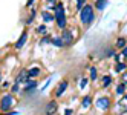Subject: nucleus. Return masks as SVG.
Instances as JSON below:
<instances>
[{
	"mask_svg": "<svg viewBox=\"0 0 127 115\" xmlns=\"http://www.w3.org/2000/svg\"><path fill=\"white\" fill-rule=\"evenodd\" d=\"M92 104V98H90V95H87V97H84L83 98V103H81V106H83V108H89V106Z\"/></svg>",
	"mask_w": 127,
	"mask_h": 115,
	"instance_id": "nucleus-19",
	"label": "nucleus"
},
{
	"mask_svg": "<svg viewBox=\"0 0 127 115\" xmlns=\"http://www.w3.org/2000/svg\"><path fill=\"white\" fill-rule=\"evenodd\" d=\"M61 40H63V43H64V46H70L72 43L75 41V38H74V31L69 29V28H64V29H63V32H61Z\"/></svg>",
	"mask_w": 127,
	"mask_h": 115,
	"instance_id": "nucleus-3",
	"label": "nucleus"
},
{
	"mask_svg": "<svg viewBox=\"0 0 127 115\" xmlns=\"http://www.w3.org/2000/svg\"><path fill=\"white\" fill-rule=\"evenodd\" d=\"M124 91H126V83H121L120 86L116 87V94L118 95H124Z\"/></svg>",
	"mask_w": 127,
	"mask_h": 115,
	"instance_id": "nucleus-21",
	"label": "nucleus"
},
{
	"mask_svg": "<svg viewBox=\"0 0 127 115\" xmlns=\"http://www.w3.org/2000/svg\"><path fill=\"white\" fill-rule=\"evenodd\" d=\"M57 109H58V103L55 100H51L46 104V108H44V114H46V115H55Z\"/></svg>",
	"mask_w": 127,
	"mask_h": 115,
	"instance_id": "nucleus-6",
	"label": "nucleus"
},
{
	"mask_svg": "<svg viewBox=\"0 0 127 115\" xmlns=\"http://www.w3.org/2000/svg\"><path fill=\"white\" fill-rule=\"evenodd\" d=\"M35 32H37V34H40L41 37H43V35H46V34H48V28H46L44 25H40V26H37V29H35Z\"/></svg>",
	"mask_w": 127,
	"mask_h": 115,
	"instance_id": "nucleus-15",
	"label": "nucleus"
},
{
	"mask_svg": "<svg viewBox=\"0 0 127 115\" xmlns=\"http://www.w3.org/2000/svg\"><path fill=\"white\" fill-rule=\"evenodd\" d=\"M123 80H124V83H127V74H124V75H123Z\"/></svg>",
	"mask_w": 127,
	"mask_h": 115,
	"instance_id": "nucleus-33",
	"label": "nucleus"
},
{
	"mask_svg": "<svg viewBox=\"0 0 127 115\" xmlns=\"http://www.w3.org/2000/svg\"><path fill=\"white\" fill-rule=\"evenodd\" d=\"M64 114H66V115H72V109H66Z\"/></svg>",
	"mask_w": 127,
	"mask_h": 115,
	"instance_id": "nucleus-32",
	"label": "nucleus"
},
{
	"mask_svg": "<svg viewBox=\"0 0 127 115\" xmlns=\"http://www.w3.org/2000/svg\"><path fill=\"white\" fill-rule=\"evenodd\" d=\"M0 81H2V75H0Z\"/></svg>",
	"mask_w": 127,
	"mask_h": 115,
	"instance_id": "nucleus-34",
	"label": "nucleus"
},
{
	"mask_svg": "<svg viewBox=\"0 0 127 115\" xmlns=\"http://www.w3.org/2000/svg\"><path fill=\"white\" fill-rule=\"evenodd\" d=\"M87 3V0H77V11H81V8Z\"/></svg>",
	"mask_w": 127,
	"mask_h": 115,
	"instance_id": "nucleus-24",
	"label": "nucleus"
},
{
	"mask_svg": "<svg viewBox=\"0 0 127 115\" xmlns=\"http://www.w3.org/2000/svg\"><path fill=\"white\" fill-rule=\"evenodd\" d=\"M34 19H35V9H31V14L28 17V20H26V25H31L34 22Z\"/></svg>",
	"mask_w": 127,
	"mask_h": 115,
	"instance_id": "nucleus-22",
	"label": "nucleus"
},
{
	"mask_svg": "<svg viewBox=\"0 0 127 115\" xmlns=\"http://www.w3.org/2000/svg\"><path fill=\"white\" fill-rule=\"evenodd\" d=\"M116 72H126V69H127V65L124 63V61H123V63H121V61H118V63H116Z\"/></svg>",
	"mask_w": 127,
	"mask_h": 115,
	"instance_id": "nucleus-17",
	"label": "nucleus"
},
{
	"mask_svg": "<svg viewBox=\"0 0 127 115\" xmlns=\"http://www.w3.org/2000/svg\"><path fill=\"white\" fill-rule=\"evenodd\" d=\"M52 45L57 46V48H63V46H64V43H63L61 37H55V38H52Z\"/></svg>",
	"mask_w": 127,
	"mask_h": 115,
	"instance_id": "nucleus-18",
	"label": "nucleus"
},
{
	"mask_svg": "<svg viewBox=\"0 0 127 115\" xmlns=\"http://www.w3.org/2000/svg\"><path fill=\"white\" fill-rule=\"evenodd\" d=\"M55 22H57L58 29H64L66 26H67V20H66V15H64V9L55 12Z\"/></svg>",
	"mask_w": 127,
	"mask_h": 115,
	"instance_id": "nucleus-5",
	"label": "nucleus"
},
{
	"mask_svg": "<svg viewBox=\"0 0 127 115\" xmlns=\"http://www.w3.org/2000/svg\"><path fill=\"white\" fill-rule=\"evenodd\" d=\"M90 80H96V68L95 66H90Z\"/></svg>",
	"mask_w": 127,
	"mask_h": 115,
	"instance_id": "nucleus-23",
	"label": "nucleus"
},
{
	"mask_svg": "<svg viewBox=\"0 0 127 115\" xmlns=\"http://www.w3.org/2000/svg\"><path fill=\"white\" fill-rule=\"evenodd\" d=\"M118 106H120V109L123 114L127 112V95H123V98H120V101H118Z\"/></svg>",
	"mask_w": 127,
	"mask_h": 115,
	"instance_id": "nucleus-10",
	"label": "nucleus"
},
{
	"mask_svg": "<svg viewBox=\"0 0 127 115\" xmlns=\"http://www.w3.org/2000/svg\"><path fill=\"white\" fill-rule=\"evenodd\" d=\"M107 2H109V0H96V2H95V8L98 11H104V8L107 6Z\"/></svg>",
	"mask_w": 127,
	"mask_h": 115,
	"instance_id": "nucleus-13",
	"label": "nucleus"
},
{
	"mask_svg": "<svg viewBox=\"0 0 127 115\" xmlns=\"http://www.w3.org/2000/svg\"><path fill=\"white\" fill-rule=\"evenodd\" d=\"M95 106L99 111L110 109V97H98V98L95 100Z\"/></svg>",
	"mask_w": 127,
	"mask_h": 115,
	"instance_id": "nucleus-4",
	"label": "nucleus"
},
{
	"mask_svg": "<svg viewBox=\"0 0 127 115\" xmlns=\"http://www.w3.org/2000/svg\"><path fill=\"white\" fill-rule=\"evenodd\" d=\"M67 80H63L60 84H58V87H57V91H55V97H61L63 94H64V91L67 89Z\"/></svg>",
	"mask_w": 127,
	"mask_h": 115,
	"instance_id": "nucleus-8",
	"label": "nucleus"
},
{
	"mask_svg": "<svg viewBox=\"0 0 127 115\" xmlns=\"http://www.w3.org/2000/svg\"><path fill=\"white\" fill-rule=\"evenodd\" d=\"M86 84H87V78H83V80H81V89H83Z\"/></svg>",
	"mask_w": 127,
	"mask_h": 115,
	"instance_id": "nucleus-29",
	"label": "nucleus"
},
{
	"mask_svg": "<svg viewBox=\"0 0 127 115\" xmlns=\"http://www.w3.org/2000/svg\"><path fill=\"white\" fill-rule=\"evenodd\" d=\"M80 20L83 25H90L95 20V12H94V6L92 5H84L80 11Z\"/></svg>",
	"mask_w": 127,
	"mask_h": 115,
	"instance_id": "nucleus-1",
	"label": "nucleus"
},
{
	"mask_svg": "<svg viewBox=\"0 0 127 115\" xmlns=\"http://www.w3.org/2000/svg\"><path fill=\"white\" fill-rule=\"evenodd\" d=\"M15 104V98L11 94H5L2 98H0V111L2 112H8L12 109V106Z\"/></svg>",
	"mask_w": 127,
	"mask_h": 115,
	"instance_id": "nucleus-2",
	"label": "nucleus"
},
{
	"mask_svg": "<svg viewBox=\"0 0 127 115\" xmlns=\"http://www.w3.org/2000/svg\"><path fill=\"white\" fill-rule=\"evenodd\" d=\"M41 17H43V22H44V23H51V22L55 20V15H52V14L48 12V11H44V12L41 14Z\"/></svg>",
	"mask_w": 127,
	"mask_h": 115,
	"instance_id": "nucleus-12",
	"label": "nucleus"
},
{
	"mask_svg": "<svg viewBox=\"0 0 127 115\" xmlns=\"http://www.w3.org/2000/svg\"><path fill=\"white\" fill-rule=\"evenodd\" d=\"M28 74H29V78H35V77L40 75V69L38 68H32V69L28 71Z\"/></svg>",
	"mask_w": 127,
	"mask_h": 115,
	"instance_id": "nucleus-16",
	"label": "nucleus"
},
{
	"mask_svg": "<svg viewBox=\"0 0 127 115\" xmlns=\"http://www.w3.org/2000/svg\"><path fill=\"white\" fill-rule=\"evenodd\" d=\"M41 43H49V45H51V43H52V37H51V35H43V37H41Z\"/></svg>",
	"mask_w": 127,
	"mask_h": 115,
	"instance_id": "nucleus-25",
	"label": "nucleus"
},
{
	"mask_svg": "<svg viewBox=\"0 0 127 115\" xmlns=\"http://www.w3.org/2000/svg\"><path fill=\"white\" fill-rule=\"evenodd\" d=\"M34 2H35V0H28V2H26V6H29V8H31V6L34 5Z\"/></svg>",
	"mask_w": 127,
	"mask_h": 115,
	"instance_id": "nucleus-30",
	"label": "nucleus"
},
{
	"mask_svg": "<svg viewBox=\"0 0 127 115\" xmlns=\"http://www.w3.org/2000/svg\"><path fill=\"white\" fill-rule=\"evenodd\" d=\"M26 40H28V32H23L22 35H20V38L17 40V43H15V49H22L23 46H25V43H26Z\"/></svg>",
	"mask_w": 127,
	"mask_h": 115,
	"instance_id": "nucleus-9",
	"label": "nucleus"
},
{
	"mask_svg": "<svg viewBox=\"0 0 127 115\" xmlns=\"http://www.w3.org/2000/svg\"><path fill=\"white\" fill-rule=\"evenodd\" d=\"M46 2H48V8H49V9H54V6L57 5L55 0H46Z\"/></svg>",
	"mask_w": 127,
	"mask_h": 115,
	"instance_id": "nucleus-26",
	"label": "nucleus"
},
{
	"mask_svg": "<svg viewBox=\"0 0 127 115\" xmlns=\"http://www.w3.org/2000/svg\"><path fill=\"white\" fill-rule=\"evenodd\" d=\"M115 45H116V48H118V49H123V48L127 45V40H126L124 37H118V38H116V43H115Z\"/></svg>",
	"mask_w": 127,
	"mask_h": 115,
	"instance_id": "nucleus-14",
	"label": "nucleus"
},
{
	"mask_svg": "<svg viewBox=\"0 0 127 115\" xmlns=\"http://www.w3.org/2000/svg\"><path fill=\"white\" fill-rule=\"evenodd\" d=\"M29 80V74H28V71L26 69H22L20 71V74H19V77H17V80H15V83H26Z\"/></svg>",
	"mask_w": 127,
	"mask_h": 115,
	"instance_id": "nucleus-7",
	"label": "nucleus"
},
{
	"mask_svg": "<svg viewBox=\"0 0 127 115\" xmlns=\"http://www.w3.org/2000/svg\"><path fill=\"white\" fill-rule=\"evenodd\" d=\"M113 57H115V60H116V61H120V60H121V54H115Z\"/></svg>",
	"mask_w": 127,
	"mask_h": 115,
	"instance_id": "nucleus-31",
	"label": "nucleus"
},
{
	"mask_svg": "<svg viewBox=\"0 0 127 115\" xmlns=\"http://www.w3.org/2000/svg\"><path fill=\"white\" fill-rule=\"evenodd\" d=\"M35 87H37V81L35 80H28L25 83V91L26 92H31L32 89H35Z\"/></svg>",
	"mask_w": 127,
	"mask_h": 115,
	"instance_id": "nucleus-11",
	"label": "nucleus"
},
{
	"mask_svg": "<svg viewBox=\"0 0 127 115\" xmlns=\"http://www.w3.org/2000/svg\"><path fill=\"white\" fill-rule=\"evenodd\" d=\"M110 83H112V77H110V75H106V77H103V87L110 86Z\"/></svg>",
	"mask_w": 127,
	"mask_h": 115,
	"instance_id": "nucleus-20",
	"label": "nucleus"
},
{
	"mask_svg": "<svg viewBox=\"0 0 127 115\" xmlns=\"http://www.w3.org/2000/svg\"><path fill=\"white\" fill-rule=\"evenodd\" d=\"M19 89H20V83H14V86L11 87V91L15 94V92H19Z\"/></svg>",
	"mask_w": 127,
	"mask_h": 115,
	"instance_id": "nucleus-27",
	"label": "nucleus"
},
{
	"mask_svg": "<svg viewBox=\"0 0 127 115\" xmlns=\"http://www.w3.org/2000/svg\"><path fill=\"white\" fill-rule=\"evenodd\" d=\"M121 55H123L124 58H127V45H126V46L121 49Z\"/></svg>",
	"mask_w": 127,
	"mask_h": 115,
	"instance_id": "nucleus-28",
	"label": "nucleus"
}]
</instances>
